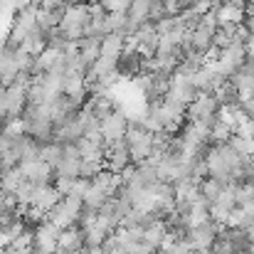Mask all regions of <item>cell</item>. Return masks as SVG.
<instances>
[{"label":"cell","mask_w":254,"mask_h":254,"mask_svg":"<svg viewBox=\"0 0 254 254\" xmlns=\"http://www.w3.org/2000/svg\"><path fill=\"white\" fill-rule=\"evenodd\" d=\"M220 111H222V106H220L217 96L215 94H207V91H200L197 99L188 106V119L195 121V124H205V126L212 128V124L220 119Z\"/></svg>","instance_id":"6da1fadb"},{"label":"cell","mask_w":254,"mask_h":254,"mask_svg":"<svg viewBox=\"0 0 254 254\" xmlns=\"http://www.w3.org/2000/svg\"><path fill=\"white\" fill-rule=\"evenodd\" d=\"M35 25H37V7H35V5H27V7H22V10H15L5 45H10V47L17 50V47L22 45V40L30 35V30H32Z\"/></svg>","instance_id":"7a4b0ae2"},{"label":"cell","mask_w":254,"mask_h":254,"mask_svg":"<svg viewBox=\"0 0 254 254\" xmlns=\"http://www.w3.org/2000/svg\"><path fill=\"white\" fill-rule=\"evenodd\" d=\"M128 124H131V119L126 116V111L116 106L106 119H101V136H104V141L106 143L121 141L126 136V131H128Z\"/></svg>","instance_id":"3957f363"},{"label":"cell","mask_w":254,"mask_h":254,"mask_svg":"<svg viewBox=\"0 0 254 254\" xmlns=\"http://www.w3.org/2000/svg\"><path fill=\"white\" fill-rule=\"evenodd\" d=\"M133 161H131V151H128V143L126 138L121 141H114V143H106V153H104V166L114 173H124Z\"/></svg>","instance_id":"277c9868"},{"label":"cell","mask_w":254,"mask_h":254,"mask_svg":"<svg viewBox=\"0 0 254 254\" xmlns=\"http://www.w3.org/2000/svg\"><path fill=\"white\" fill-rule=\"evenodd\" d=\"M197 86L192 82V77H188V74H178V72H173V82H170V89H168V99L173 101H178V104H183V106H190L195 99H197Z\"/></svg>","instance_id":"5b68a950"},{"label":"cell","mask_w":254,"mask_h":254,"mask_svg":"<svg viewBox=\"0 0 254 254\" xmlns=\"http://www.w3.org/2000/svg\"><path fill=\"white\" fill-rule=\"evenodd\" d=\"M220 227L222 225H217L212 217L207 220V222H202V225H197V227H190V232H188V242H190V247L197 252V250H207V247H212L215 245V240H217V235H220Z\"/></svg>","instance_id":"8992f818"},{"label":"cell","mask_w":254,"mask_h":254,"mask_svg":"<svg viewBox=\"0 0 254 254\" xmlns=\"http://www.w3.org/2000/svg\"><path fill=\"white\" fill-rule=\"evenodd\" d=\"M60 235H62V230H60L55 222H50V220L40 222V225L32 230L35 250H42V252L55 254V250H57V242H60Z\"/></svg>","instance_id":"52a82bcc"},{"label":"cell","mask_w":254,"mask_h":254,"mask_svg":"<svg viewBox=\"0 0 254 254\" xmlns=\"http://www.w3.org/2000/svg\"><path fill=\"white\" fill-rule=\"evenodd\" d=\"M141 69H143V55L136 47H126L116 57V72L121 79H133L141 74Z\"/></svg>","instance_id":"ba28073f"},{"label":"cell","mask_w":254,"mask_h":254,"mask_svg":"<svg viewBox=\"0 0 254 254\" xmlns=\"http://www.w3.org/2000/svg\"><path fill=\"white\" fill-rule=\"evenodd\" d=\"M230 82L240 89L242 101L250 99V96H254V62L250 57H247V62H242V64L235 69V74L230 77Z\"/></svg>","instance_id":"9c48e42d"},{"label":"cell","mask_w":254,"mask_h":254,"mask_svg":"<svg viewBox=\"0 0 254 254\" xmlns=\"http://www.w3.org/2000/svg\"><path fill=\"white\" fill-rule=\"evenodd\" d=\"M17 74H20V69H17V62H15V47L2 42L0 45V84L10 86Z\"/></svg>","instance_id":"30bf717a"},{"label":"cell","mask_w":254,"mask_h":254,"mask_svg":"<svg viewBox=\"0 0 254 254\" xmlns=\"http://www.w3.org/2000/svg\"><path fill=\"white\" fill-rule=\"evenodd\" d=\"M20 170H22V175H25L27 180H32V183H37V185L55 183V168H52L50 163H45L42 158L30 161V163H22Z\"/></svg>","instance_id":"8fae6325"},{"label":"cell","mask_w":254,"mask_h":254,"mask_svg":"<svg viewBox=\"0 0 254 254\" xmlns=\"http://www.w3.org/2000/svg\"><path fill=\"white\" fill-rule=\"evenodd\" d=\"M60 200H62V192L55 188V183H45V185H37L35 188V195H32V202L30 205H35V207H40V210L47 212Z\"/></svg>","instance_id":"7c38bea8"},{"label":"cell","mask_w":254,"mask_h":254,"mask_svg":"<svg viewBox=\"0 0 254 254\" xmlns=\"http://www.w3.org/2000/svg\"><path fill=\"white\" fill-rule=\"evenodd\" d=\"M47 220H50V222H55L60 230H67V227L77 225V217H74V215H72V210L67 207L64 195H62V200H60L57 205H52V207L47 210Z\"/></svg>","instance_id":"4fadbf2b"},{"label":"cell","mask_w":254,"mask_h":254,"mask_svg":"<svg viewBox=\"0 0 254 254\" xmlns=\"http://www.w3.org/2000/svg\"><path fill=\"white\" fill-rule=\"evenodd\" d=\"M151 10H153V0H131V7H128V20L133 25V30L143 22L151 20Z\"/></svg>","instance_id":"5bb4252c"},{"label":"cell","mask_w":254,"mask_h":254,"mask_svg":"<svg viewBox=\"0 0 254 254\" xmlns=\"http://www.w3.org/2000/svg\"><path fill=\"white\" fill-rule=\"evenodd\" d=\"M212 94L217 96L220 106H240V104H242V94H240V89L232 84L230 79H225V82L217 86Z\"/></svg>","instance_id":"9a60e30c"},{"label":"cell","mask_w":254,"mask_h":254,"mask_svg":"<svg viewBox=\"0 0 254 254\" xmlns=\"http://www.w3.org/2000/svg\"><path fill=\"white\" fill-rule=\"evenodd\" d=\"M126 37L124 35H119V32H109V35H104L101 37V55H106V57H119L124 50H126Z\"/></svg>","instance_id":"2e32d148"},{"label":"cell","mask_w":254,"mask_h":254,"mask_svg":"<svg viewBox=\"0 0 254 254\" xmlns=\"http://www.w3.org/2000/svg\"><path fill=\"white\" fill-rule=\"evenodd\" d=\"M215 12H217L220 25H222V22H235V25H242V22L247 20L245 7H237V5H232V2H225V5L215 7Z\"/></svg>","instance_id":"e0dca14e"},{"label":"cell","mask_w":254,"mask_h":254,"mask_svg":"<svg viewBox=\"0 0 254 254\" xmlns=\"http://www.w3.org/2000/svg\"><path fill=\"white\" fill-rule=\"evenodd\" d=\"M166 237H168V225H166V220H156L153 225H148V227L143 230V240H146L151 247H156V250L166 242Z\"/></svg>","instance_id":"ac0fdd59"},{"label":"cell","mask_w":254,"mask_h":254,"mask_svg":"<svg viewBox=\"0 0 254 254\" xmlns=\"http://www.w3.org/2000/svg\"><path fill=\"white\" fill-rule=\"evenodd\" d=\"M62 17H64V7L62 10H45V7H37V22L50 32L55 27L62 25Z\"/></svg>","instance_id":"d6986e66"},{"label":"cell","mask_w":254,"mask_h":254,"mask_svg":"<svg viewBox=\"0 0 254 254\" xmlns=\"http://www.w3.org/2000/svg\"><path fill=\"white\" fill-rule=\"evenodd\" d=\"M111 195L104 190V188H99V185H89V190H86V195H84V205L86 207H91V210H101L104 207V202L109 200Z\"/></svg>","instance_id":"ffe728a7"},{"label":"cell","mask_w":254,"mask_h":254,"mask_svg":"<svg viewBox=\"0 0 254 254\" xmlns=\"http://www.w3.org/2000/svg\"><path fill=\"white\" fill-rule=\"evenodd\" d=\"M225 185H227V183H222V180L207 175V178L200 183V192H202V197H205L207 202H215V200L220 197V192L225 190Z\"/></svg>","instance_id":"44dd1931"},{"label":"cell","mask_w":254,"mask_h":254,"mask_svg":"<svg viewBox=\"0 0 254 254\" xmlns=\"http://www.w3.org/2000/svg\"><path fill=\"white\" fill-rule=\"evenodd\" d=\"M62 156H64V143H60V141H52V143H45L42 146V161L45 163H50L52 168H57V163L62 161Z\"/></svg>","instance_id":"7402d4cb"},{"label":"cell","mask_w":254,"mask_h":254,"mask_svg":"<svg viewBox=\"0 0 254 254\" xmlns=\"http://www.w3.org/2000/svg\"><path fill=\"white\" fill-rule=\"evenodd\" d=\"M35 188H37V183H32V180L22 178L12 195L17 197V202H20V205H30V202H32V195H35Z\"/></svg>","instance_id":"603a6c76"},{"label":"cell","mask_w":254,"mask_h":254,"mask_svg":"<svg viewBox=\"0 0 254 254\" xmlns=\"http://www.w3.org/2000/svg\"><path fill=\"white\" fill-rule=\"evenodd\" d=\"M104 168H106V166H104V161H82L79 178H89V180H94V178H96Z\"/></svg>","instance_id":"cb8c5ba5"},{"label":"cell","mask_w":254,"mask_h":254,"mask_svg":"<svg viewBox=\"0 0 254 254\" xmlns=\"http://www.w3.org/2000/svg\"><path fill=\"white\" fill-rule=\"evenodd\" d=\"M96 2H101L109 12H128L131 7V0H96Z\"/></svg>","instance_id":"d4e9b609"},{"label":"cell","mask_w":254,"mask_h":254,"mask_svg":"<svg viewBox=\"0 0 254 254\" xmlns=\"http://www.w3.org/2000/svg\"><path fill=\"white\" fill-rule=\"evenodd\" d=\"M40 7H45V10H62V7H67V2L64 0H42Z\"/></svg>","instance_id":"484cf974"},{"label":"cell","mask_w":254,"mask_h":254,"mask_svg":"<svg viewBox=\"0 0 254 254\" xmlns=\"http://www.w3.org/2000/svg\"><path fill=\"white\" fill-rule=\"evenodd\" d=\"M178 2H180V7L185 10V7H192V5H197L200 0H178Z\"/></svg>","instance_id":"4316f807"},{"label":"cell","mask_w":254,"mask_h":254,"mask_svg":"<svg viewBox=\"0 0 254 254\" xmlns=\"http://www.w3.org/2000/svg\"><path fill=\"white\" fill-rule=\"evenodd\" d=\"M67 5H77V2H82V0H64Z\"/></svg>","instance_id":"83f0119b"},{"label":"cell","mask_w":254,"mask_h":254,"mask_svg":"<svg viewBox=\"0 0 254 254\" xmlns=\"http://www.w3.org/2000/svg\"><path fill=\"white\" fill-rule=\"evenodd\" d=\"M111 254H131V252H126V250H116V252H111Z\"/></svg>","instance_id":"f1b7e54d"},{"label":"cell","mask_w":254,"mask_h":254,"mask_svg":"<svg viewBox=\"0 0 254 254\" xmlns=\"http://www.w3.org/2000/svg\"><path fill=\"white\" fill-rule=\"evenodd\" d=\"M242 254H254V252H242Z\"/></svg>","instance_id":"f546056e"}]
</instances>
